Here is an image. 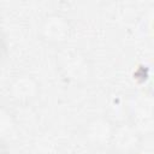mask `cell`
Listing matches in <instances>:
<instances>
[{"instance_id":"1","label":"cell","mask_w":154,"mask_h":154,"mask_svg":"<svg viewBox=\"0 0 154 154\" xmlns=\"http://www.w3.org/2000/svg\"><path fill=\"white\" fill-rule=\"evenodd\" d=\"M72 30L73 26L71 19L66 14L51 12L47 13L38 24L37 36L43 43L61 48L70 40Z\"/></svg>"},{"instance_id":"2","label":"cell","mask_w":154,"mask_h":154,"mask_svg":"<svg viewBox=\"0 0 154 154\" xmlns=\"http://www.w3.org/2000/svg\"><path fill=\"white\" fill-rule=\"evenodd\" d=\"M57 67L65 79L82 83L89 78L91 66L82 51L75 47H61L57 54Z\"/></svg>"},{"instance_id":"3","label":"cell","mask_w":154,"mask_h":154,"mask_svg":"<svg viewBox=\"0 0 154 154\" xmlns=\"http://www.w3.org/2000/svg\"><path fill=\"white\" fill-rule=\"evenodd\" d=\"M116 124L105 117H95L85 123L83 136L89 146L96 149H106L112 147V140Z\"/></svg>"},{"instance_id":"4","label":"cell","mask_w":154,"mask_h":154,"mask_svg":"<svg viewBox=\"0 0 154 154\" xmlns=\"http://www.w3.org/2000/svg\"><path fill=\"white\" fill-rule=\"evenodd\" d=\"M8 95L14 103L29 106L40 95V83L31 75H18L8 84Z\"/></svg>"},{"instance_id":"5","label":"cell","mask_w":154,"mask_h":154,"mask_svg":"<svg viewBox=\"0 0 154 154\" xmlns=\"http://www.w3.org/2000/svg\"><path fill=\"white\" fill-rule=\"evenodd\" d=\"M8 55V41L5 31L0 26V65L6 60Z\"/></svg>"},{"instance_id":"6","label":"cell","mask_w":154,"mask_h":154,"mask_svg":"<svg viewBox=\"0 0 154 154\" xmlns=\"http://www.w3.org/2000/svg\"><path fill=\"white\" fill-rule=\"evenodd\" d=\"M0 154H11V149L6 140L0 135Z\"/></svg>"}]
</instances>
